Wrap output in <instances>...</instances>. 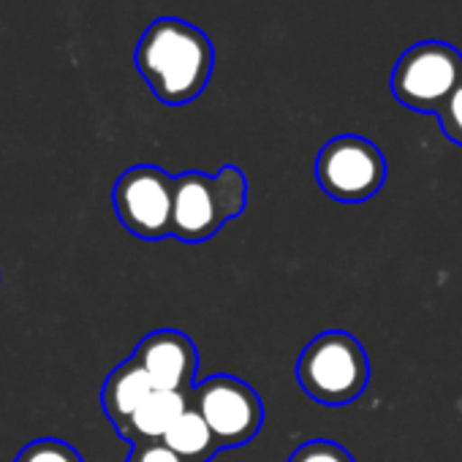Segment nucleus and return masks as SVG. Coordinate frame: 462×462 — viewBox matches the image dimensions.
I'll use <instances>...</instances> for the list:
<instances>
[{
  "label": "nucleus",
  "mask_w": 462,
  "mask_h": 462,
  "mask_svg": "<svg viewBox=\"0 0 462 462\" xmlns=\"http://www.w3.org/2000/svg\"><path fill=\"white\" fill-rule=\"evenodd\" d=\"M134 359L147 373L152 389L161 392H190V383L199 370V351L193 340L177 329H158L147 335Z\"/></svg>",
  "instance_id": "6e6552de"
},
{
  "label": "nucleus",
  "mask_w": 462,
  "mask_h": 462,
  "mask_svg": "<svg viewBox=\"0 0 462 462\" xmlns=\"http://www.w3.org/2000/svg\"><path fill=\"white\" fill-rule=\"evenodd\" d=\"M152 383L147 378V373L142 370V365L131 356L123 365H117L101 389V402L104 411L109 416V421L117 427V432H123L128 427V421L134 419V413L142 408V402L152 394Z\"/></svg>",
  "instance_id": "1a4fd4ad"
},
{
  "label": "nucleus",
  "mask_w": 462,
  "mask_h": 462,
  "mask_svg": "<svg viewBox=\"0 0 462 462\" xmlns=\"http://www.w3.org/2000/svg\"><path fill=\"white\" fill-rule=\"evenodd\" d=\"M190 408L209 424L220 448L251 443L264 421L259 394L235 375H212L188 392Z\"/></svg>",
  "instance_id": "39448f33"
},
{
  "label": "nucleus",
  "mask_w": 462,
  "mask_h": 462,
  "mask_svg": "<svg viewBox=\"0 0 462 462\" xmlns=\"http://www.w3.org/2000/svg\"><path fill=\"white\" fill-rule=\"evenodd\" d=\"M112 204L120 223L142 240L171 237L174 177L163 169L142 163L120 174L112 190Z\"/></svg>",
  "instance_id": "0eeeda50"
},
{
  "label": "nucleus",
  "mask_w": 462,
  "mask_h": 462,
  "mask_svg": "<svg viewBox=\"0 0 462 462\" xmlns=\"http://www.w3.org/2000/svg\"><path fill=\"white\" fill-rule=\"evenodd\" d=\"M163 443L182 459V462H209L215 457V451L220 448L209 424L193 411L188 408L166 432Z\"/></svg>",
  "instance_id": "9b49d317"
},
{
  "label": "nucleus",
  "mask_w": 462,
  "mask_h": 462,
  "mask_svg": "<svg viewBox=\"0 0 462 462\" xmlns=\"http://www.w3.org/2000/svg\"><path fill=\"white\" fill-rule=\"evenodd\" d=\"M289 462H354V457L335 440H308L294 448Z\"/></svg>",
  "instance_id": "ddd939ff"
},
{
  "label": "nucleus",
  "mask_w": 462,
  "mask_h": 462,
  "mask_svg": "<svg viewBox=\"0 0 462 462\" xmlns=\"http://www.w3.org/2000/svg\"><path fill=\"white\" fill-rule=\"evenodd\" d=\"M248 207V180L237 166H220L215 174L185 171L174 177L171 237L199 245Z\"/></svg>",
  "instance_id": "f03ea898"
},
{
  "label": "nucleus",
  "mask_w": 462,
  "mask_h": 462,
  "mask_svg": "<svg viewBox=\"0 0 462 462\" xmlns=\"http://www.w3.org/2000/svg\"><path fill=\"white\" fill-rule=\"evenodd\" d=\"M316 180L321 190L340 204H362L373 199L386 180L381 150L362 136H337L327 142L316 158Z\"/></svg>",
  "instance_id": "423d86ee"
},
{
  "label": "nucleus",
  "mask_w": 462,
  "mask_h": 462,
  "mask_svg": "<svg viewBox=\"0 0 462 462\" xmlns=\"http://www.w3.org/2000/svg\"><path fill=\"white\" fill-rule=\"evenodd\" d=\"M462 82V52L440 44L424 42L402 52L392 71L394 98L424 115H438L454 88Z\"/></svg>",
  "instance_id": "20e7f679"
},
{
  "label": "nucleus",
  "mask_w": 462,
  "mask_h": 462,
  "mask_svg": "<svg viewBox=\"0 0 462 462\" xmlns=\"http://www.w3.org/2000/svg\"><path fill=\"white\" fill-rule=\"evenodd\" d=\"M14 462H85L82 454L69 446L66 440L58 438H39L33 443H28Z\"/></svg>",
  "instance_id": "f8f14e48"
},
{
  "label": "nucleus",
  "mask_w": 462,
  "mask_h": 462,
  "mask_svg": "<svg viewBox=\"0 0 462 462\" xmlns=\"http://www.w3.org/2000/svg\"><path fill=\"white\" fill-rule=\"evenodd\" d=\"M440 117V128L443 134L462 147V82L454 88V93L448 96V101L443 104V109L438 112Z\"/></svg>",
  "instance_id": "4468645a"
},
{
  "label": "nucleus",
  "mask_w": 462,
  "mask_h": 462,
  "mask_svg": "<svg viewBox=\"0 0 462 462\" xmlns=\"http://www.w3.org/2000/svg\"><path fill=\"white\" fill-rule=\"evenodd\" d=\"M302 392L321 405H346L362 397L370 381V362L348 332H324L313 337L297 362Z\"/></svg>",
  "instance_id": "7ed1b4c3"
},
{
  "label": "nucleus",
  "mask_w": 462,
  "mask_h": 462,
  "mask_svg": "<svg viewBox=\"0 0 462 462\" xmlns=\"http://www.w3.org/2000/svg\"><path fill=\"white\" fill-rule=\"evenodd\" d=\"M190 408V397L188 392H161L155 389L142 408L134 413V419L128 421V427L120 432L125 440L134 443H147V440H163L166 432L171 430V424Z\"/></svg>",
  "instance_id": "9d476101"
},
{
  "label": "nucleus",
  "mask_w": 462,
  "mask_h": 462,
  "mask_svg": "<svg viewBox=\"0 0 462 462\" xmlns=\"http://www.w3.org/2000/svg\"><path fill=\"white\" fill-rule=\"evenodd\" d=\"M128 462H182L163 440H147V443H134Z\"/></svg>",
  "instance_id": "2eb2a0df"
},
{
  "label": "nucleus",
  "mask_w": 462,
  "mask_h": 462,
  "mask_svg": "<svg viewBox=\"0 0 462 462\" xmlns=\"http://www.w3.org/2000/svg\"><path fill=\"white\" fill-rule=\"evenodd\" d=\"M215 52L209 39L182 23V20H158L152 23L136 47V69L150 85V90L171 106L188 104L209 82Z\"/></svg>",
  "instance_id": "f257e3e1"
}]
</instances>
